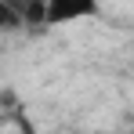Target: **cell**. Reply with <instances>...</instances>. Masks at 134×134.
I'll return each instance as SVG.
<instances>
[]
</instances>
